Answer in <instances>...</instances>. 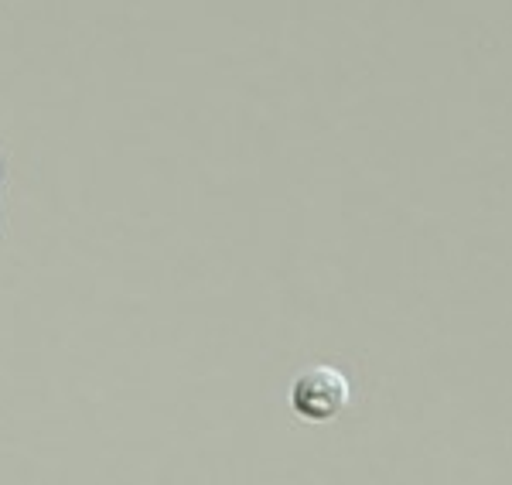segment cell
I'll use <instances>...</instances> for the list:
<instances>
[{
  "label": "cell",
  "instance_id": "obj_1",
  "mask_svg": "<svg viewBox=\"0 0 512 485\" xmlns=\"http://www.w3.org/2000/svg\"><path fill=\"white\" fill-rule=\"evenodd\" d=\"M287 400L301 421H335L349 407V380L332 366H311L291 383Z\"/></svg>",
  "mask_w": 512,
  "mask_h": 485
}]
</instances>
